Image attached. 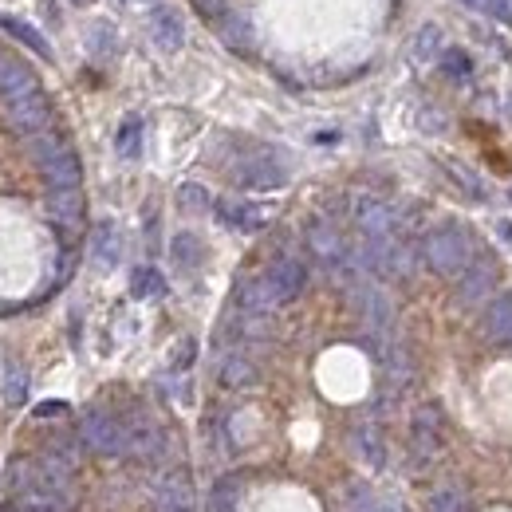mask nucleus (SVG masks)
<instances>
[{"label":"nucleus","instance_id":"obj_38","mask_svg":"<svg viewBox=\"0 0 512 512\" xmlns=\"http://www.w3.org/2000/svg\"><path fill=\"white\" fill-rule=\"evenodd\" d=\"M190 359H193V343L186 339L182 351H174V367H190Z\"/></svg>","mask_w":512,"mask_h":512},{"label":"nucleus","instance_id":"obj_10","mask_svg":"<svg viewBox=\"0 0 512 512\" xmlns=\"http://www.w3.org/2000/svg\"><path fill=\"white\" fill-rule=\"evenodd\" d=\"M268 280H272V288L280 292V300L288 304V300H296V296L304 292V284H308V268H304V260H296V256H280V260H272Z\"/></svg>","mask_w":512,"mask_h":512},{"label":"nucleus","instance_id":"obj_20","mask_svg":"<svg viewBox=\"0 0 512 512\" xmlns=\"http://www.w3.org/2000/svg\"><path fill=\"white\" fill-rule=\"evenodd\" d=\"M217 213H221V221L225 225H233V229H245V233H253V229H260L264 221H268V213L264 209H256V205H249V201H221L217 205Z\"/></svg>","mask_w":512,"mask_h":512},{"label":"nucleus","instance_id":"obj_15","mask_svg":"<svg viewBox=\"0 0 512 512\" xmlns=\"http://www.w3.org/2000/svg\"><path fill=\"white\" fill-rule=\"evenodd\" d=\"M221 40H225L233 52H241V56H253L256 32H253V20H249V12H237V8H229V12L221 16Z\"/></svg>","mask_w":512,"mask_h":512},{"label":"nucleus","instance_id":"obj_35","mask_svg":"<svg viewBox=\"0 0 512 512\" xmlns=\"http://www.w3.org/2000/svg\"><path fill=\"white\" fill-rule=\"evenodd\" d=\"M193 8H197L201 16H209V20H221V16L229 12V4H225V0H193Z\"/></svg>","mask_w":512,"mask_h":512},{"label":"nucleus","instance_id":"obj_31","mask_svg":"<svg viewBox=\"0 0 512 512\" xmlns=\"http://www.w3.org/2000/svg\"><path fill=\"white\" fill-rule=\"evenodd\" d=\"M442 67H446L449 79H469V71H473L469 56H465L461 48H446V56H442Z\"/></svg>","mask_w":512,"mask_h":512},{"label":"nucleus","instance_id":"obj_13","mask_svg":"<svg viewBox=\"0 0 512 512\" xmlns=\"http://www.w3.org/2000/svg\"><path fill=\"white\" fill-rule=\"evenodd\" d=\"M481 327H485V339H493L501 347H512V292H501L497 300H489Z\"/></svg>","mask_w":512,"mask_h":512},{"label":"nucleus","instance_id":"obj_41","mask_svg":"<svg viewBox=\"0 0 512 512\" xmlns=\"http://www.w3.org/2000/svg\"><path fill=\"white\" fill-rule=\"evenodd\" d=\"M469 8H477V12H489V0H465Z\"/></svg>","mask_w":512,"mask_h":512},{"label":"nucleus","instance_id":"obj_28","mask_svg":"<svg viewBox=\"0 0 512 512\" xmlns=\"http://www.w3.org/2000/svg\"><path fill=\"white\" fill-rule=\"evenodd\" d=\"M138 146H142V119H138V115H127L119 134H115V150H119L123 158H134Z\"/></svg>","mask_w":512,"mask_h":512},{"label":"nucleus","instance_id":"obj_11","mask_svg":"<svg viewBox=\"0 0 512 512\" xmlns=\"http://www.w3.org/2000/svg\"><path fill=\"white\" fill-rule=\"evenodd\" d=\"M154 509L158 512H193V485L186 473H166L158 481L154 493Z\"/></svg>","mask_w":512,"mask_h":512},{"label":"nucleus","instance_id":"obj_12","mask_svg":"<svg viewBox=\"0 0 512 512\" xmlns=\"http://www.w3.org/2000/svg\"><path fill=\"white\" fill-rule=\"evenodd\" d=\"M284 300H280V292L272 288V280H268V272L264 276H253V280H245L241 284V308L249 312V316H268V312H276Z\"/></svg>","mask_w":512,"mask_h":512},{"label":"nucleus","instance_id":"obj_40","mask_svg":"<svg viewBox=\"0 0 512 512\" xmlns=\"http://www.w3.org/2000/svg\"><path fill=\"white\" fill-rule=\"evenodd\" d=\"M497 233H501V241L512 249V221H497Z\"/></svg>","mask_w":512,"mask_h":512},{"label":"nucleus","instance_id":"obj_33","mask_svg":"<svg viewBox=\"0 0 512 512\" xmlns=\"http://www.w3.org/2000/svg\"><path fill=\"white\" fill-rule=\"evenodd\" d=\"M233 501H237V481H233V477H225V481L213 489V509L229 512L233 509Z\"/></svg>","mask_w":512,"mask_h":512},{"label":"nucleus","instance_id":"obj_2","mask_svg":"<svg viewBox=\"0 0 512 512\" xmlns=\"http://www.w3.org/2000/svg\"><path fill=\"white\" fill-rule=\"evenodd\" d=\"M422 260H426L438 276H461V272L473 264V241H469L465 229L442 225V229H434V233L426 237Z\"/></svg>","mask_w":512,"mask_h":512},{"label":"nucleus","instance_id":"obj_42","mask_svg":"<svg viewBox=\"0 0 512 512\" xmlns=\"http://www.w3.org/2000/svg\"><path fill=\"white\" fill-rule=\"evenodd\" d=\"M75 4H87V0H75Z\"/></svg>","mask_w":512,"mask_h":512},{"label":"nucleus","instance_id":"obj_25","mask_svg":"<svg viewBox=\"0 0 512 512\" xmlns=\"http://www.w3.org/2000/svg\"><path fill=\"white\" fill-rule=\"evenodd\" d=\"M130 292H134L138 300H150V296H162V292H166V280H162L158 268H134V276H130Z\"/></svg>","mask_w":512,"mask_h":512},{"label":"nucleus","instance_id":"obj_16","mask_svg":"<svg viewBox=\"0 0 512 512\" xmlns=\"http://www.w3.org/2000/svg\"><path fill=\"white\" fill-rule=\"evenodd\" d=\"M48 213L56 225L79 229L83 225V193L79 190H52L48 193Z\"/></svg>","mask_w":512,"mask_h":512},{"label":"nucleus","instance_id":"obj_21","mask_svg":"<svg viewBox=\"0 0 512 512\" xmlns=\"http://www.w3.org/2000/svg\"><path fill=\"white\" fill-rule=\"evenodd\" d=\"M414 64H430V60H442L446 48H442V28L438 24H422L418 36H414V48H410Z\"/></svg>","mask_w":512,"mask_h":512},{"label":"nucleus","instance_id":"obj_1","mask_svg":"<svg viewBox=\"0 0 512 512\" xmlns=\"http://www.w3.org/2000/svg\"><path fill=\"white\" fill-rule=\"evenodd\" d=\"M32 158L40 162V170H44V178H48L52 190H79L83 166H79L75 150L67 146L60 134H48V130L36 134L32 138Z\"/></svg>","mask_w":512,"mask_h":512},{"label":"nucleus","instance_id":"obj_29","mask_svg":"<svg viewBox=\"0 0 512 512\" xmlns=\"http://www.w3.org/2000/svg\"><path fill=\"white\" fill-rule=\"evenodd\" d=\"M87 40H91V56H99V60H103V56H111V52H115V40H119V36H115V28H111V24H103V20H99V24H91V28H87Z\"/></svg>","mask_w":512,"mask_h":512},{"label":"nucleus","instance_id":"obj_22","mask_svg":"<svg viewBox=\"0 0 512 512\" xmlns=\"http://www.w3.org/2000/svg\"><path fill=\"white\" fill-rule=\"evenodd\" d=\"M0 28L12 36V40H20L24 48H32L36 56H44V60H52V48H48V40L32 28V24H24V20H12V16H0Z\"/></svg>","mask_w":512,"mask_h":512},{"label":"nucleus","instance_id":"obj_39","mask_svg":"<svg viewBox=\"0 0 512 512\" xmlns=\"http://www.w3.org/2000/svg\"><path fill=\"white\" fill-rule=\"evenodd\" d=\"M36 414H40V418H48V414H64V402H44V406H36Z\"/></svg>","mask_w":512,"mask_h":512},{"label":"nucleus","instance_id":"obj_36","mask_svg":"<svg viewBox=\"0 0 512 512\" xmlns=\"http://www.w3.org/2000/svg\"><path fill=\"white\" fill-rule=\"evenodd\" d=\"M453 178H457V186H465V190L473 193V197H485V190H481V182L465 170V166H453Z\"/></svg>","mask_w":512,"mask_h":512},{"label":"nucleus","instance_id":"obj_23","mask_svg":"<svg viewBox=\"0 0 512 512\" xmlns=\"http://www.w3.org/2000/svg\"><path fill=\"white\" fill-rule=\"evenodd\" d=\"M0 394L8 406H20L28 398V371L20 363H4V375H0Z\"/></svg>","mask_w":512,"mask_h":512},{"label":"nucleus","instance_id":"obj_26","mask_svg":"<svg viewBox=\"0 0 512 512\" xmlns=\"http://www.w3.org/2000/svg\"><path fill=\"white\" fill-rule=\"evenodd\" d=\"M355 449H359V457H363L367 465H375V469H379V465L386 461L383 438H379L371 426H359V430H355Z\"/></svg>","mask_w":512,"mask_h":512},{"label":"nucleus","instance_id":"obj_24","mask_svg":"<svg viewBox=\"0 0 512 512\" xmlns=\"http://www.w3.org/2000/svg\"><path fill=\"white\" fill-rule=\"evenodd\" d=\"M221 383L225 386H253L256 383V367L245 359V355H229L225 363H221Z\"/></svg>","mask_w":512,"mask_h":512},{"label":"nucleus","instance_id":"obj_30","mask_svg":"<svg viewBox=\"0 0 512 512\" xmlns=\"http://www.w3.org/2000/svg\"><path fill=\"white\" fill-rule=\"evenodd\" d=\"M178 205H182L186 213H205V209H209V190L197 186V182H186V186L178 190Z\"/></svg>","mask_w":512,"mask_h":512},{"label":"nucleus","instance_id":"obj_34","mask_svg":"<svg viewBox=\"0 0 512 512\" xmlns=\"http://www.w3.org/2000/svg\"><path fill=\"white\" fill-rule=\"evenodd\" d=\"M351 512H379L375 509L371 489H363V485H355V489H351Z\"/></svg>","mask_w":512,"mask_h":512},{"label":"nucleus","instance_id":"obj_32","mask_svg":"<svg viewBox=\"0 0 512 512\" xmlns=\"http://www.w3.org/2000/svg\"><path fill=\"white\" fill-rule=\"evenodd\" d=\"M430 512H465V493L461 489H438L434 501H430Z\"/></svg>","mask_w":512,"mask_h":512},{"label":"nucleus","instance_id":"obj_37","mask_svg":"<svg viewBox=\"0 0 512 512\" xmlns=\"http://www.w3.org/2000/svg\"><path fill=\"white\" fill-rule=\"evenodd\" d=\"M489 16H497L501 24H512V0H489Z\"/></svg>","mask_w":512,"mask_h":512},{"label":"nucleus","instance_id":"obj_43","mask_svg":"<svg viewBox=\"0 0 512 512\" xmlns=\"http://www.w3.org/2000/svg\"><path fill=\"white\" fill-rule=\"evenodd\" d=\"M509 107H512V95H509Z\"/></svg>","mask_w":512,"mask_h":512},{"label":"nucleus","instance_id":"obj_6","mask_svg":"<svg viewBox=\"0 0 512 512\" xmlns=\"http://www.w3.org/2000/svg\"><path fill=\"white\" fill-rule=\"evenodd\" d=\"M355 225H359V233L367 241H390L398 217H394V209L386 201H379V197H359L355 201Z\"/></svg>","mask_w":512,"mask_h":512},{"label":"nucleus","instance_id":"obj_5","mask_svg":"<svg viewBox=\"0 0 512 512\" xmlns=\"http://www.w3.org/2000/svg\"><path fill=\"white\" fill-rule=\"evenodd\" d=\"M233 174H237V182L249 186V190H280V186L288 182V170H284L272 154H249V158H241Z\"/></svg>","mask_w":512,"mask_h":512},{"label":"nucleus","instance_id":"obj_17","mask_svg":"<svg viewBox=\"0 0 512 512\" xmlns=\"http://www.w3.org/2000/svg\"><path fill=\"white\" fill-rule=\"evenodd\" d=\"M355 304H359V316L367 320V327H375V331H386L390 327V300H386L379 288H371V284H363L359 292H355Z\"/></svg>","mask_w":512,"mask_h":512},{"label":"nucleus","instance_id":"obj_7","mask_svg":"<svg viewBox=\"0 0 512 512\" xmlns=\"http://www.w3.org/2000/svg\"><path fill=\"white\" fill-rule=\"evenodd\" d=\"M150 40L158 44V52H178L186 44V20L174 4H154L150 12Z\"/></svg>","mask_w":512,"mask_h":512},{"label":"nucleus","instance_id":"obj_27","mask_svg":"<svg viewBox=\"0 0 512 512\" xmlns=\"http://www.w3.org/2000/svg\"><path fill=\"white\" fill-rule=\"evenodd\" d=\"M170 253H174V260H178L182 268H197V264L205 260V245H201L193 233H178L174 245H170Z\"/></svg>","mask_w":512,"mask_h":512},{"label":"nucleus","instance_id":"obj_18","mask_svg":"<svg viewBox=\"0 0 512 512\" xmlns=\"http://www.w3.org/2000/svg\"><path fill=\"white\" fill-rule=\"evenodd\" d=\"M123 256V241H119V229L115 225H99L95 237H91V260L99 272H111Z\"/></svg>","mask_w":512,"mask_h":512},{"label":"nucleus","instance_id":"obj_4","mask_svg":"<svg viewBox=\"0 0 512 512\" xmlns=\"http://www.w3.org/2000/svg\"><path fill=\"white\" fill-rule=\"evenodd\" d=\"M4 119L8 127L36 138L48 130V119H52V107L44 99V91H32V95H20V99H4Z\"/></svg>","mask_w":512,"mask_h":512},{"label":"nucleus","instance_id":"obj_3","mask_svg":"<svg viewBox=\"0 0 512 512\" xmlns=\"http://www.w3.org/2000/svg\"><path fill=\"white\" fill-rule=\"evenodd\" d=\"M79 442L95 453H127V422H119L107 410H87L79 422Z\"/></svg>","mask_w":512,"mask_h":512},{"label":"nucleus","instance_id":"obj_8","mask_svg":"<svg viewBox=\"0 0 512 512\" xmlns=\"http://www.w3.org/2000/svg\"><path fill=\"white\" fill-rule=\"evenodd\" d=\"M493 284H497V268L493 264H469L461 272V284H457V308H477L481 300L493 296Z\"/></svg>","mask_w":512,"mask_h":512},{"label":"nucleus","instance_id":"obj_9","mask_svg":"<svg viewBox=\"0 0 512 512\" xmlns=\"http://www.w3.org/2000/svg\"><path fill=\"white\" fill-rule=\"evenodd\" d=\"M308 249H312V256H316L320 264H327V268H335V264L347 260L343 233H339L331 221H312V225H308Z\"/></svg>","mask_w":512,"mask_h":512},{"label":"nucleus","instance_id":"obj_19","mask_svg":"<svg viewBox=\"0 0 512 512\" xmlns=\"http://www.w3.org/2000/svg\"><path fill=\"white\" fill-rule=\"evenodd\" d=\"M438 434H442V410L438 406H422L414 414V449L422 457H430L438 449Z\"/></svg>","mask_w":512,"mask_h":512},{"label":"nucleus","instance_id":"obj_14","mask_svg":"<svg viewBox=\"0 0 512 512\" xmlns=\"http://www.w3.org/2000/svg\"><path fill=\"white\" fill-rule=\"evenodd\" d=\"M32 91H40L32 67L12 60V56H0V95L4 99H20V95H32Z\"/></svg>","mask_w":512,"mask_h":512}]
</instances>
